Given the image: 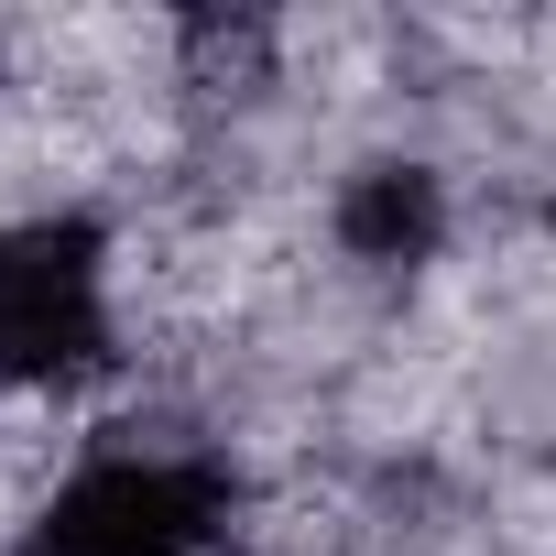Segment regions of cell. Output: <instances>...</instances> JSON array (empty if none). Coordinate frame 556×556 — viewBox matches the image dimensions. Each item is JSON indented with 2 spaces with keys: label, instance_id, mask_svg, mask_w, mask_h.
Instances as JSON below:
<instances>
[{
  "label": "cell",
  "instance_id": "6da1fadb",
  "mask_svg": "<svg viewBox=\"0 0 556 556\" xmlns=\"http://www.w3.org/2000/svg\"><path fill=\"white\" fill-rule=\"evenodd\" d=\"M99 350H110V317H99V229L88 218L0 229V371H12V382H66Z\"/></svg>",
  "mask_w": 556,
  "mask_h": 556
},
{
  "label": "cell",
  "instance_id": "7a4b0ae2",
  "mask_svg": "<svg viewBox=\"0 0 556 556\" xmlns=\"http://www.w3.org/2000/svg\"><path fill=\"white\" fill-rule=\"evenodd\" d=\"M229 480L218 469H175V458H99L55 491V513L34 523V556H186L218 534Z\"/></svg>",
  "mask_w": 556,
  "mask_h": 556
},
{
  "label": "cell",
  "instance_id": "3957f363",
  "mask_svg": "<svg viewBox=\"0 0 556 556\" xmlns=\"http://www.w3.org/2000/svg\"><path fill=\"white\" fill-rule=\"evenodd\" d=\"M447 240V197H437V175L426 164H361L350 186H339V251L350 262H426Z\"/></svg>",
  "mask_w": 556,
  "mask_h": 556
},
{
  "label": "cell",
  "instance_id": "277c9868",
  "mask_svg": "<svg viewBox=\"0 0 556 556\" xmlns=\"http://www.w3.org/2000/svg\"><path fill=\"white\" fill-rule=\"evenodd\" d=\"M186 556H240V545H229V534H207V545H186Z\"/></svg>",
  "mask_w": 556,
  "mask_h": 556
},
{
  "label": "cell",
  "instance_id": "5b68a950",
  "mask_svg": "<svg viewBox=\"0 0 556 556\" xmlns=\"http://www.w3.org/2000/svg\"><path fill=\"white\" fill-rule=\"evenodd\" d=\"M545 218H556V197H545Z\"/></svg>",
  "mask_w": 556,
  "mask_h": 556
}]
</instances>
